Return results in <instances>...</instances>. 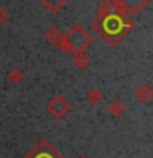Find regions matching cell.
Masks as SVG:
<instances>
[{"label":"cell","instance_id":"cell-1","mask_svg":"<svg viewBox=\"0 0 153 158\" xmlns=\"http://www.w3.org/2000/svg\"><path fill=\"white\" fill-rule=\"evenodd\" d=\"M130 28H132L130 23H127L125 18H123L120 13L109 12L102 17L99 31L104 35V38H105L109 43H117L123 35L130 31Z\"/></svg>","mask_w":153,"mask_h":158},{"label":"cell","instance_id":"cell-2","mask_svg":"<svg viewBox=\"0 0 153 158\" xmlns=\"http://www.w3.org/2000/svg\"><path fill=\"white\" fill-rule=\"evenodd\" d=\"M91 43H92L91 35H89L81 25H74V27L63 36L61 43H59V48H61L63 51H72L76 54V53H84V49H86Z\"/></svg>","mask_w":153,"mask_h":158},{"label":"cell","instance_id":"cell-3","mask_svg":"<svg viewBox=\"0 0 153 158\" xmlns=\"http://www.w3.org/2000/svg\"><path fill=\"white\" fill-rule=\"evenodd\" d=\"M25 158H64L63 155L54 150V147L48 142H41L33 148Z\"/></svg>","mask_w":153,"mask_h":158},{"label":"cell","instance_id":"cell-4","mask_svg":"<svg viewBox=\"0 0 153 158\" xmlns=\"http://www.w3.org/2000/svg\"><path fill=\"white\" fill-rule=\"evenodd\" d=\"M69 109H71V106H69V102H68L63 96H56L51 102L48 104L49 114H51V115H54L56 118L64 117V115L69 112Z\"/></svg>","mask_w":153,"mask_h":158},{"label":"cell","instance_id":"cell-5","mask_svg":"<svg viewBox=\"0 0 153 158\" xmlns=\"http://www.w3.org/2000/svg\"><path fill=\"white\" fill-rule=\"evenodd\" d=\"M118 2H122L130 12H137L138 8H142L145 3H148V0H118Z\"/></svg>","mask_w":153,"mask_h":158},{"label":"cell","instance_id":"cell-6","mask_svg":"<svg viewBox=\"0 0 153 158\" xmlns=\"http://www.w3.org/2000/svg\"><path fill=\"white\" fill-rule=\"evenodd\" d=\"M44 7H48L51 12H58V10H61L64 5H66L68 0H41Z\"/></svg>","mask_w":153,"mask_h":158},{"label":"cell","instance_id":"cell-7","mask_svg":"<svg viewBox=\"0 0 153 158\" xmlns=\"http://www.w3.org/2000/svg\"><path fill=\"white\" fill-rule=\"evenodd\" d=\"M137 97L140 99L142 102H148L153 97V92L148 86H142V87H138V91H137Z\"/></svg>","mask_w":153,"mask_h":158},{"label":"cell","instance_id":"cell-8","mask_svg":"<svg viewBox=\"0 0 153 158\" xmlns=\"http://www.w3.org/2000/svg\"><path fill=\"white\" fill-rule=\"evenodd\" d=\"M46 38H48V41L53 43V44H59V43H61V40H63V36L59 35V31H58L56 28L49 30V31L46 33Z\"/></svg>","mask_w":153,"mask_h":158},{"label":"cell","instance_id":"cell-9","mask_svg":"<svg viewBox=\"0 0 153 158\" xmlns=\"http://www.w3.org/2000/svg\"><path fill=\"white\" fill-rule=\"evenodd\" d=\"M109 112H110L114 117H118V115H120V114L123 112V106H122V102H118V101L110 102V106H109Z\"/></svg>","mask_w":153,"mask_h":158},{"label":"cell","instance_id":"cell-10","mask_svg":"<svg viewBox=\"0 0 153 158\" xmlns=\"http://www.w3.org/2000/svg\"><path fill=\"white\" fill-rule=\"evenodd\" d=\"M87 63H89V59L84 56V53H76V54H74V64H76L77 68L87 66Z\"/></svg>","mask_w":153,"mask_h":158},{"label":"cell","instance_id":"cell-11","mask_svg":"<svg viewBox=\"0 0 153 158\" xmlns=\"http://www.w3.org/2000/svg\"><path fill=\"white\" fill-rule=\"evenodd\" d=\"M8 77L12 79V82H13V84H18V82L23 79V73L20 71V69H13V71L8 74Z\"/></svg>","mask_w":153,"mask_h":158},{"label":"cell","instance_id":"cell-12","mask_svg":"<svg viewBox=\"0 0 153 158\" xmlns=\"http://www.w3.org/2000/svg\"><path fill=\"white\" fill-rule=\"evenodd\" d=\"M87 97H89V101H91L92 104H97V102L102 101V94L99 92V91H91Z\"/></svg>","mask_w":153,"mask_h":158},{"label":"cell","instance_id":"cell-13","mask_svg":"<svg viewBox=\"0 0 153 158\" xmlns=\"http://www.w3.org/2000/svg\"><path fill=\"white\" fill-rule=\"evenodd\" d=\"M5 20H7V13H5L3 8H0V25L5 23Z\"/></svg>","mask_w":153,"mask_h":158},{"label":"cell","instance_id":"cell-14","mask_svg":"<svg viewBox=\"0 0 153 158\" xmlns=\"http://www.w3.org/2000/svg\"><path fill=\"white\" fill-rule=\"evenodd\" d=\"M79 158H87V156H79Z\"/></svg>","mask_w":153,"mask_h":158}]
</instances>
